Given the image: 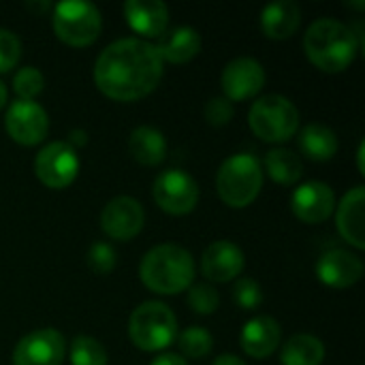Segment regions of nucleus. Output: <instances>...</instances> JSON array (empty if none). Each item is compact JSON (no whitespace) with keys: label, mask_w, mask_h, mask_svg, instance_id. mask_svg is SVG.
Masks as SVG:
<instances>
[{"label":"nucleus","mask_w":365,"mask_h":365,"mask_svg":"<svg viewBox=\"0 0 365 365\" xmlns=\"http://www.w3.org/2000/svg\"><path fill=\"white\" fill-rule=\"evenodd\" d=\"M128 336L133 344L145 353L165 351L178 338V319L169 306L160 302H143L130 314Z\"/></svg>","instance_id":"5"},{"label":"nucleus","mask_w":365,"mask_h":365,"mask_svg":"<svg viewBox=\"0 0 365 365\" xmlns=\"http://www.w3.org/2000/svg\"><path fill=\"white\" fill-rule=\"evenodd\" d=\"M64 355L66 342L60 331L36 329L17 342L13 351V365H62Z\"/></svg>","instance_id":"11"},{"label":"nucleus","mask_w":365,"mask_h":365,"mask_svg":"<svg viewBox=\"0 0 365 365\" xmlns=\"http://www.w3.org/2000/svg\"><path fill=\"white\" fill-rule=\"evenodd\" d=\"M317 276L331 289H349L361 280L364 263L346 250H329L317 261Z\"/></svg>","instance_id":"15"},{"label":"nucleus","mask_w":365,"mask_h":365,"mask_svg":"<svg viewBox=\"0 0 365 365\" xmlns=\"http://www.w3.org/2000/svg\"><path fill=\"white\" fill-rule=\"evenodd\" d=\"M233 299L235 304L242 308V310H255L261 306L263 302V293H261V287L257 280L252 278H242L235 289H233Z\"/></svg>","instance_id":"32"},{"label":"nucleus","mask_w":365,"mask_h":365,"mask_svg":"<svg viewBox=\"0 0 365 365\" xmlns=\"http://www.w3.org/2000/svg\"><path fill=\"white\" fill-rule=\"evenodd\" d=\"M143 222H145V212L141 203L133 197L111 199L101 214V227L105 235L118 242H128L137 237L143 229Z\"/></svg>","instance_id":"12"},{"label":"nucleus","mask_w":365,"mask_h":365,"mask_svg":"<svg viewBox=\"0 0 365 365\" xmlns=\"http://www.w3.org/2000/svg\"><path fill=\"white\" fill-rule=\"evenodd\" d=\"M152 365H188L186 364V359H182L180 355H160V357H156Z\"/></svg>","instance_id":"35"},{"label":"nucleus","mask_w":365,"mask_h":365,"mask_svg":"<svg viewBox=\"0 0 365 365\" xmlns=\"http://www.w3.org/2000/svg\"><path fill=\"white\" fill-rule=\"evenodd\" d=\"M364 207H365V188L355 186L342 197V203L338 205V231L340 235L355 246L357 250L365 248V222H364Z\"/></svg>","instance_id":"19"},{"label":"nucleus","mask_w":365,"mask_h":365,"mask_svg":"<svg viewBox=\"0 0 365 365\" xmlns=\"http://www.w3.org/2000/svg\"><path fill=\"white\" fill-rule=\"evenodd\" d=\"M293 214L308 225L325 222L336 210V195L325 182H306L291 197Z\"/></svg>","instance_id":"14"},{"label":"nucleus","mask_w":365,"mask_h":365,"mask_svg":"<svg viewBox=\"0 0 365 365\" xmlns=\"http://www.w3.org/2000/svg\"><path fill=\"white\" fill-rule=\"evenodd\" d=\"M263 186V169L257 156L252 154H235L227 158L216 175V188L220 199L235 210L250 205Z\"/></svg>","instance_id":"4"},{"label":"nucleus","mask_w":365,"mask_h":365,"mask_svg":"<svg viewBox=\"0 0 365 365\" xmlns=\"http://www.w3.org/2000/svg\"><path fill=\"white\" fill-rule=\"evenodd\" d=\"M4 105H6V88H4L2 81H0V111L4 109Z\"/></svg>","instance_id":"38"},{"label":"nucleus","mask_w":365,"mask_h":365,"mask_svg":"<svg viewBox=\"0 0 365 365\" xmlns=\"http://www.w3.org/2000/svg\"><path fill=\"white\" fill-rule=\"evenodd\" d=\"M28 9H38V11H47V9H49V2H41V4H30V2H28Z\"/></svg>","instance_id":"39"},{"label":"nucleus","mask_w":365,"mask_h":365,"mask_svg":"<svg viewBox=\"0 0 365 365\" xmlns=\"http://www.w3.org/2000/svg\"><path fill=\"white\" fill-rule=\"evenodd\" d=\"M4 128L19 145H36L47 137L49 118L36 101H15L6 109Z\"/></svg>","instance_id":"10"},{"label":"nucleus","mask_w":365,"mask_h":365,"mask_svg":"<svg viewBox=\"0 0 365 365\" xmlns=\"http://www.w3.org/2000/svg\"><path fill=\"white\" fill-rule=\"evenodd\" d=\"M139 278L152 293L175 295L192 287L195 261L186 248L178 244H160L141 259Z\"/></svg>","instance_id":"3"},{"label":"nucleus","mask_w":365,"mask_h":365,"mask_svg":"<svg viewBox=\"0 0 365 365\" xmlns=\"http://www.w3.org/2000/svg\"><path fill=\"white\" fill-rule=\"evenodd\" d=\"M302 21V9L293 0H276L261 11V28L267 38L284 41L295 34Z\"/></svg>","instance_id":"21"},{"label":"nucleus","mask_w":365,"mask_h":365,"mask_svg":"<svg viewBox=\"0 0 365 365\" xmlns=\"http://www.w3.org/2000/svg\"><path fill=\"white\" fill-rule=\"evenodd\" d=\"M160 60L171 64H186L201 51V36L190 26H178L167 30L154 45Z\"/></svg>","instance_id":"20"},{"label":"nucleus","mask_w":365,"mask_h":365,"mask_svg":"<svg viewBox=\"0 0 365 365\" xmlns=\"http://www.w3.org/2000/svg\"><path fill=\"white\" fill-rule=\"evenodd\" d=\"M43 86H45V79L41 71L34 66H24L13 77V90L21 101H34V96L43 92Z\"/></svg>","instance_id":"28"},{"label":"nucleus","mask_w":365,"mask_h":365,"mask_svg":"<svg viewBox=\"0 0 365 365\" xmlns=\"http://www.w3.org/2000/svg\"><path fill=\"white\" fill-rule=\"evenodd\" d=\"M325 359V346L317 336L299 334L284 342L280 351L282 365H321Z\"/></svg>","instance_id":"24"},{"label":"nucleus","mask_w":365,"mask_h":365,"mask_svg":"<svg viewBox=\"0 0 365 365\" xmlns=\"http://www.w3.org/2000/svg\"><path fill=\"white\" fill-rule=\"evenodd\" d=\"M154 201L163 212L184 216L197 207L199 186L186 171L167 169L154 180Z\"/></svg>","instance_id":"8"},{"label":"nucleus","mask_w":365,"mask_h":365,"mask_svg":"<svg viewBox=\"0 0 365 365\" xmlns=\"http://www.w3.org/2000/svg\"><path fill=\"white\" fill-rule=\"evenodd\" d=\"M244 269V252L233 242L220 240L205 248L201 257V272L212 282H229Z\"/></svg>","instance_id":"16"},{"label":"nucleus","mask_w":365,"mask_h":365,"mask_svg":"<svg viewBox=\"0 0 365 365\" xmlns=\"http://www.w3.org/2000/svg\"><path fill=\"white\" fill-rule=\"evenodd\" d=\"M280 338H282V329H280L278 321L274 317L263 314V317L250 319L244 325V329L240 334V344L248 357L265 359L276 353V349L280 346Z\"/></svg>","instance_id":"17"},{"label":"nucleus","mask_w":365,"mask_h":365,"mask_svg":"<svg viewBox=\"0 0 365 365\" xmlns=\"http://www.w3.org/2000/svg\"><path fill=\"white\" fill-rule=\"evenodd\" d=\"M248 122L252 133L267 143L289 141L299 128V111L297 107L280 94L261 96L248 113Z\"/></svg>","instance_id":"6"},{"label":"nucleus","mask_w":365,"mask_h":365,"mask_svg":"<svg viewBox=\"0 0 365 365\" xmlns=\"http://www.w3.org/2000/svg\"><path fill=\"white\" fill-rule=\"evenodd\" d=\"M364 150H365V145H364V143H359V150H357V167H359V173H365Z\"/></svg>","instance_id":"37"},{"label":"nucleus","mask_w":365,"mask_h":365,"mask_svg":"<svg viewBox=\"0 0 365 365\" xmlns=\"http://www.w3.org/2000/svg\"><path fill=\"white\" fill-rule=\"evenodd\" d=\"M304 49L308 60L321 71L342 73L353 64L361 45L353 28L338 19L323 17L308 28L304 36Z\"/></svg>","instance_id":"2"},{"label":"nucleus","mask_w":365,"mask_h":365,"mask_svg":"<svg viewBox=\"0 0 365 365\" xmlns=\"http://www.w3.org/2000/svg\"><path fill=\"white\" fill-rule=\"evenodd\" d=\"M212 365H246V361L235 355H220Z\"/></svg>","instance_id":"36"},{"label":"nucleus","mask_w":365,"mask_h":365,"mask_svg":"<svg viewBox=\"0 0 365 365\" xmlns=\"http://www.w3.org/2000/svg\"><path fill=\"white\" fill-rule=\"evenodd\" d=\"M178 346L180 353L188 359H203L210 355L214 346V338L207 329L203 327H188L178 336Z\"/></svg>","instance_id":"27"},{"label":"nucleus","mask_w":365,"mask_h":365,"mask_svg":"<svg viewBox=\"0 0 365 365\" xmlns=\"http://www.w3.org/2000/svg\"><path fill=\"white\" fill-rule=\"evenodd\" d=\"M88 143V137H86V130H81V128H77V130H71L68 133V145L75 150V148H81V145H86Z\"/></svg>","instance_id":"34"},{"label":"nucleus","mask_w":365,"mask_h":365,"mask_svg":"<svg viewBox=\"0 0 365 365\" xmlns=\"http://www.w3.org/2000/svg\"><path fill=\"white\" fill-rule=\"evenodd\" d=\"M115 261H118L115 259V250L109 244H105V242H98V244H94L88 250V267L94 274H98V276L111 274L113 267H115Z\"/></svg>","instance_id":"30"},{"label":"nucleus","mask_w":365,"mask_h":365,"mask_svg":"<svg viewBox=\"0 0 365 365\" xmlns=\"http://www.w3.org/2000/svg\"><path fill=\"white\" fill-rule=\"evenodd\" d=\"M21 56V43L15 32L0 28V73L15 68Z\"/></svg>","instance_id":"31"},{"label":"nucleus","mask_w":365,"mask_h":365,"mask_svg":"<svg viewBox=\"0 0 365 365\" xmlns=\"http://www.w3.org/2000/svg\"><path fill=\"white\" fill-rule=\"evenodd\" d=\"M225 98L246 101L257 96L265 86V71L255 58H235L231 60L220 77Z\"/></svg>","instance_id":"13"},{"label":"nucleus","mask_w":365,"mask_h":365,"mask_svg":"<svg viewBox=\"0 0 365 365\" xmlns=\"http://www.w3.org/2000/svg\"><path fill=\"white\" fill-rule=\"evenodd\" d=\"M163 79V60L152 43L143 38H120L107 45L96 64L94 81L98 90L120 103H133L150 92Z\"/></svg>","instance_id":"1"},{"label":"nucleus","mask_w":365,"mask_h":365,"mask_svg":"<svg viewBox=\"0 0 365 365\" xmlns=\"http://www.w3.org/2000/svg\"><path fill=\"white\" fill-rule=\"evenodd\" d=\"M103 28L101 11L92 2L66 0L53 6V32L56 36L73 47L92 45Z\"/></svg>","instance_id":"7"},{"label":"nucleus","mask_w":365,"mask_h":365,"mask_svg":"<svg viewBox=\"0 0 365 365\" xmlns=\"http://www.w3.org/2000/svg\"><path fill=\"white\" fill-rule=\"evenodd\" d=\"M71 365H107L109 357L105 346L90 336H77L71 344L68 353Z\"/></svg>","instance_id":"26"},{"label":"nucleus","mask_w":365,"mask_h":365,"mask_svg":"<svg viewBox=\"0 0 365 365\" xmlns=\"http://www.w3.org/2000/svg\"><path fill=\"white\" fill-rule=\"evenodd\" d=\"M265 169L269 178L278 184L291 186L304 175V163L302 158L287 148H274L265 156Z\"/></svg>","instance_id":"25"},{"label":"nucleus","mask_w":365,"mask_h":365,"mask_svg":"<svg viewBox=\"0 0 365 365\" xmlns=\"http://www.w3.org/2000/svg\"><path fill=\"white\" fill-rule=\"evenodd\" d=\"M124 17L145 38H160L169 26V9L160 0H128L124 2Z\"/></svg>","instance_id":"18"},{"label":"nucleus","mask_w":365,"mask_h":365,"mask_svg":"<svg viewBox=\"0 0 365 365\" xmlns=\"http://www.w3.org/2000/svg\"><path fill=\"white\" fill-rule=\"evenodd\" d=\"M128 152L139 165L156 167L167 156L165 135L156 130L154 126H139L128 137Z\"/></svg>","instance_id":"22"},{"label":"nucleus","mask_w":365,"mask_h":365,"mask_svg":"<svg viewBox=\"0 0 365 365\" xmlns=\"http://www.w3.org/2000/svg\"><path fill=\"white\" fill-rule=\"evenodd\" d=\"M299 150L310 160H329L338 152V137L331 128L323 124H308L299 133Z\"/></svg>","instance_id":"23"},{"label":"nucleus","mask_w":365,"mask_h":365,"mask_svg":"<svg viewBox=\"0 0 365 365\" xmlns=\"http://www.w3.org/2000/svg\"><path fill=\"white\" fill-rule=\"evenodd\" d=\"M188 306L197 314H214L220 306V295L210 284H192L188 289Z\"/></svg>","instance_id":"29"},{"label":"nucleus","mask_w":365,"mask_h":365,"mask_svg":"<svg viewBox=\"0 0 365 365\" xmlns=\"http://www.w3.org/2000/svg\"><path fill=\"white\" fill-rule=\"evenodd\" d=\"M233 115H235L233 103L229 98H225V96L212 98L205 105V120L212 126H225V124H229L233 120Z\"/></svg>","instance_id":"33"},{"label":"nucleus","mask_w":365,"mask_h":365,"mask_svg":"<svg viewBox=\"0 0 365 365\" xmlns=\"http://www.w3.org/2000/svg\"><path fill=\"white\" fill-rule=\"evenodd\" d=\"M346 6H355V9H364L365 2H346Z\"/></svg>","instance_id":"40"},{"label":"nucleus","mask_w":365,"mask_h":365,"mask_svg":"<svg viewBox=\"0 0 365 365\" xmlns=\"http://www.w3.org/2000/svg\"><path fill=\"white\" fill-rule=\"evenodd\" d=\"M34 173L47 188H66L79 173L77 152L66 141L47 143L34 158Z\"/></svg>","instance_id":"9"}]
</instances>
